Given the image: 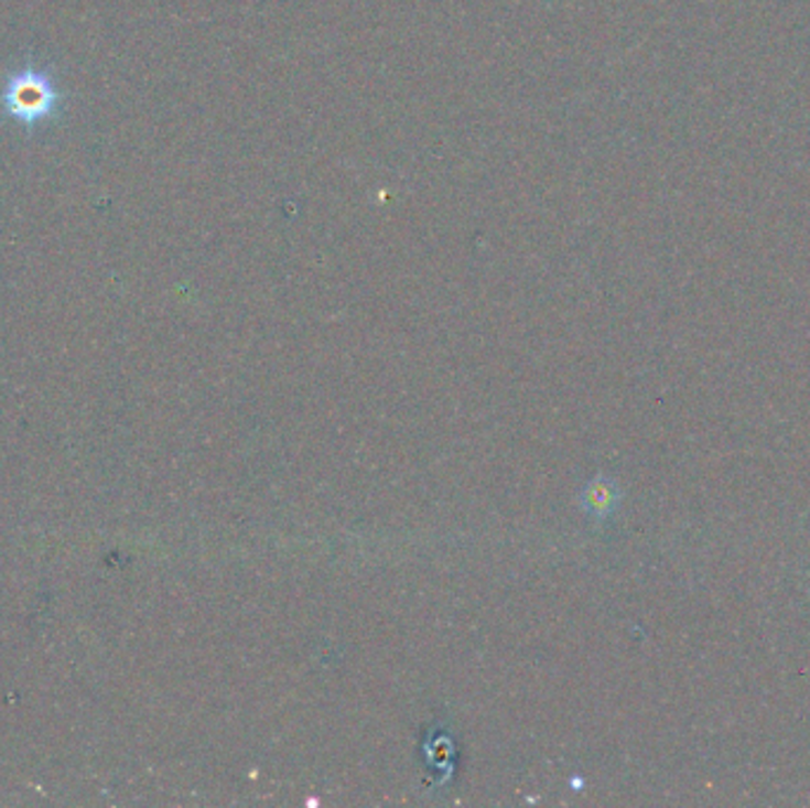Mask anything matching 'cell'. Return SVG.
Here are the masks:
<instances>
[{"label": "cell", "instance_id": "1", "mask_svg": "<svg viewBox=\"0 0 810 808\" xmlns=\"http://www.w3.org/2000/svg\"><path fill=\"white\" fill-rule=\"evenodd\" d=\"M62 105V93L51 72L26 65L12 72L0 86V112L14 123L34 129L51 121Z\"/></svg>", "mask_w": 810, "mask_h": 808}, {"label": "cell", "instance_id": "2", "mask_svg": "<svg viewBox=\"0 0 810 808\" xmlns=\"http://www.w3.org/2000/svg\"><path fill=\"white\" fill-rule=\"evenodd\" d=\"M614 491L612 486H593L591 488V500H587V505H591L593 510L597 513H609L614 508Z\"/></svg>", "mask_w": 810, "mask_h": 808}]
</instances>
